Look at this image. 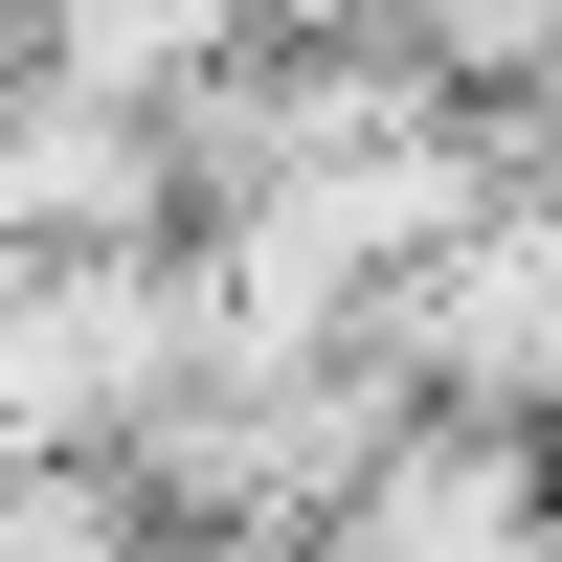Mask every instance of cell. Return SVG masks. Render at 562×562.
Listing matches in <instances>:
<instances>
[{"instance_id":"1","label":"cell","mask_w":562,"mask_h":562,"mask_svg":"<svg viewBox=\"0 0 562 562\" xmlns=\"http://www.w3.org/2000/svg\"><path fill=\"white\" fill-rule=\"evenodd\" d=\"M293 562H562V450L540 428H473V405H405L383 473H360Z\"/></svg>"}]
</instances>
